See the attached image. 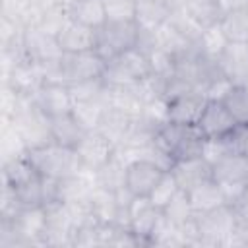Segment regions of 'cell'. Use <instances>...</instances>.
<instances>
[{
    "instance_id": "30",
    "label": "cell",
    "mask_w": 248,
    "mask_h": 248,
    "mask_svg": "<svg viewBox=\"0 0 248 248\" xmlns=\"http://www.w3.org/2000/svg\"><path fill=\"white\" fill-rule=\"evenodd\" d=\"M180 188H178V184H176V180H174V176L170 174V170H167L165 174H163V178L159 180V184L155 186V190L151 192V196H149V200L157 205V207H165L172 198H174V194L178 192Z\"/></svg>"
},
{
    "instance_id": "17",
    "label": "cell",
    "mask_w": 248,
    "mask_h": 248,
    "mask_svg": "<svg viewBox=\"0 0 248 248\" xmlns=\"http://www.w3.org/2000/svg\"><path fill=\"white\" fill-rule=\"evenodd\" d=\"M234 124H236V120L232 118V114L229 112V108L225 107L223 101L207 99L205 108L198 120V126L205 138H219L227 130H231Z\"/></svg>"
},
{
    "instance_id": "19",
    "label": "cell",
    "mask_w": 248,
    "mask_h": 248,
    "mask_svg": "<svg viewBox=\"0 0 248 248\" xmlns=\"http://www.w3.org/2000/svg\"><path fill=\"white\" fill-rule=\"evenodd\" d=\"M170 6L167 0H138L136 2V23L141 31L151 33L163 25L170 16Z\"/></svg>"
},
{
    "instance_id": "4",
    "label": "cell",
    "mask_w": 248,
    "mask_h": 248,
    "mask_svg": "<svg viewBox=\"0 0 248 248\" xmlns=\"http://www.w3.org/2000/svg\"><path fill=\"white\" fill-rule=\"evenodd\" d=\"M153 76L147 50L141 46H134L120 56L107 62V70L103 74V81L107 87H126L134 85L145 78Z\"/></svg>"
},
{
    "instance_id": "13",
    "label": "cell",
    "mask_w": 248,
    "mask_h": 248,
    "mask_svg": "<svg viewBox=\"0 0 248 248\" xmlns=\"http://www.w3.org/2000/svg\"><path fill=\"white\" fill-rule=\"evenodd\" d=\"M205 95L202 91H186L176 97L167 99V110H169V122L178 124H198L203 108H205Z\"/></svg>"
},
{
    "instance_id": "6",
    "label": "cell",
    "mask_w": 248,
    "mask_h": 248,
    "mask_svg": "<svg viewBox=\"0 0 248 248\" xmlns=\"http://www.w3.org/2000/svg\"><path fill=\"white\" fill-rule=\"evenodd\" d=\"M107 70V62L95 50L64 52L58 66V81L66 85L99 79Z\"/></svg>"
},
{
    "instance_id": "22",
    "label": "cell",
    "mask_w": 248,
    "mask_h": 248,
    "mask_svg": "<svg viewBox=\"0 0 248 248\" xmlns=\"http://www.w3.org/2000/svg\"><path fill=\"white\" fill-rule=\"evenodd\" d=\"M219 27L231 43H248V8L223 12Z\"/></svg>"
},
{
    "instance_id": "25",
    "label": "cell",
    "mask_w": 248,
    "mask_h": 248,
    "mask_svg": "<svg viewBox=\"0 0 248 248\" xmlns=\"http://www.w3.org/2000/svg\"><path fill=\"white\" fill-rule=\"evenodd\" d=\"M227 155H244L248 157V122H236L231 130L217 138Z\"/></svg>"
},
{
    "instance_id": "15",
    "label": "cell",
    "mask_w": 248,
    "mask_h": 248,
    "mask_svg": "<svg viewBox=\"0 0 248 248\" xmlns=\"http://www.w3.org/2000/svg\"><path fill=\"white\" fill-rule=\"evenodd\" d=\"M217 64L234 85L248 81V43H231L217 56Z\"/></svg>"
},
{
    "instance_id": "5",
    "label": "cell",
    "mask_w": 248,
    "mask_h": 248,
    "mask_svg": "<svg viewBox=\"0 0 248 248\" xmlns=\"http://www.w3.org/2000/svg\"><path fill=\"white\" fill-rule=\"evenodd\" d=\"M213 180L221 186L225 203L232 205L248 190V157L225 155L211 165Z\"/></svg>"
},
{
    "instance_id": "24",
    "label": "cell",
    "mask_w": 248,
    "mask_h": 248,
    "mask_svg": "<svg viewBox=\"0 0 248 248\" xmlns=\"http://www.w3.org/2000/svg\"><path fill=\"white\" fill-rule=\"evenodd\" d=\"M182 8L205 29L213 23H219L223 16L221 0H184Z\"/></svg>"
},
{
    "instance_id": "14",
    "label": "cell",
    "mask_w": 248,
    "mask_h": 248,
    "mask_svg": "<svg viewBox=\"0 0 248 248\" xmlns=\"http://www.w3.org/2000/svg\"><path fill=\"white\" fill-rule=\"evenodd\" d=\"M169 170H170V174L174 176L178 188L184 190V192H190V190H194L196 186H200L202 182L213 178L211 163H207L202 155L190 157V159L174 161Z\"/></svg>"
},
{
    "instance_id": "9",
    "label": "cell",
    "mask_w": 248,
    "mask_h": 248,
    "mask_svg": "<svg viewBox=\"0 0 248 248\" xmlns=\"http://www.w3.org/2000/svg\"><path fill=\"white\" fill-rule=\"evenodd\" d=\"M31 99L39 107V110L48 118L74 110V99L70 87L56 79H45Z\"/></svg>"
},
{
    "instance_id": "27",
    "label": "cell",
    "mask_w": 248,
    "mask_h": 248,
    "mask_svg": "<svg viewBox=\"0 0 248 248\" xmlns=\"http://www.w3.org/2000/svg\"><path fill=\"white\" fill-rule=\"evenodd\" d=\"M227 45H229V39L225 37V33L219 27V23H213V25L205 27L202 31L200 41H198V46L202 48V52L211 56V58H217Z\"/></svg>"
},
{
    "instance_id": "29",
    "label": "cell",
    "mask_w": 248,
    "mask_h": 248,
    "mask_svg": "<svg viewBox=\"0 0 248 248\" xmlns=\"http://www.w3.org/2000/svg\"><path fill=\"white\" fill-rule=\"evenodd\" d=\"M107 21H136L138 0H103Z\"/></svg>"
},
{
    "instance_id": "28",
    "label": "cell",
    "mask_w": 248,
    "mask_h": 248,
    "mask_svg": "<svg viewBox=\"0 0 248 248\" xmlns=\"http://www.w3.org/2000/svg\"><path fill=\"white\" fill-rule=\"evenodd\" d=\"M225 107L232 114L236 122H248V87L246 85H232L231 91L223 99Z\"/></svg>"
},
{
    "instance_id": "20",
    "label": "cell",
    "mask_w": 248,
    "mask_h": 248,
    "mask_svg": "<svg viewBox=\"0 0 248 248\" xmlns=\"http://www.w3.org/2000/svg\"><path fill=\"white\" fill-rule=\"evenodd\" d=\"M188 198H190V203H192V209H194L196 215L207 213V211H211V209H215V207L225 203L223 190L213 178L205 180L200 186H196L194 190H190Z\"/></svg>"
},
{
    "instance_id": "23",
    "label": "cell",
    "mask_w": 248,
    "mask_h": 248,
    "mask_svg": "<svg viewBox=\"0 0 248 248\" xmlns=\"http://www.w3.org/2000/svg\"><path fill=\"white\" fill-rule=\"evenodd\" d=\"M126 169H128V163L114 153V157L105 167H101L95 172L97 186L107 188V190H112V192L124 188L126 186Z\"/></svg>"
},
{
    "instance_id": "21",
    "label": "cell",
    "mask_w": 248,
    "mask_h": 248,
    "mask_svg": "<svg viewBox=\"0 0 248 248\" xmlns=\"http://www.w3.org/2000/svg\"><path fill=\"white\" fill-rule=\"evenodd\" d=\"M68 16L81 25L97 29L107 21L105 2L103 0H79L68 8Z\"/></svg>"
},
{
    "instance_id": "18",
    "label": "cell",
    "mask_w": 248,
    "mask_h": 248,
    "mask_svg": "<svg viewBox=\"0 0 248 248\" xmlns=\"http://www.w3.org/2000/svg\"><path fill=\"white\" fill-rule=\"evenodd\" d=\"M56 39L64 52H83L93 50L95 46V29L78 23L76 19L68 17L60 31L56 33Z\"/></svg>"
},
{
    "instance_id": "1",
    "label": "cell",
    "mask_w": 248,
    "mask_h": 248,
    "mask_svg": "<svg viewBox=\"0 0 248 248\" xmlns=\"http://www.w3.org/2000/svg\"><path fill=\"white\" fill-rule=\"evenodd\" d=\"M23 153L29 159V163L35 167V170L46 178L64 180L68 176L85 170L76 147H66L52 140L31 145Z\"/></svg>"
},
{
    "instance_id": "2",
    "label": "cell",
    "mask_w": 248,
    "mask_h": 248,
    "mask_svg": "<svg viewBox=\"0 0 248 248\" xmlns=\"http://www.w3.org/2000/svg\"><path fill=\"white\" fill-rule=\"evenodd\" d=\"M205 136L198 124L167 122L153 134V145L165 153L172 163L180 159L198 157L203 151Z\"/></svg>"
},
{
    "instance_id": "33",
    "label": "cell",
    "mask_w": 248,
    "mask_h": 248,
    "mask_svg": "<svg viewBox=\"0 0 248 248\" xmlns=\"http://www.w3.org/2000/svg\"><path fill=\"white\" fill-rule=\"evenodd\" d=\"M244 85H246V87H248V81H246V83H244Z\"/></svg>"
},
{
    "instance_id": "10",
    "label": "cell",
    "mask_w": 248,
    "mask_h": 248,
    "mask_svg": "<svg viewBox=\"0 0 248 248\" xmlns=\"http://www.w3.org/2000/svg\"><path fill=\"white\" fill-rule=\"evenodd\" d=\"M165 172L167 169L149 159H134L126 169V188L138 198H149Z\"/></svg>"
},
{
    "instance_id": "32",
    "label": "cell",
    "mask_w": 248,
    "mask_h": 248,
    "mask_svg": "<svg viewBox=\"0 0 248 248\" xmlns=\"http://www.w3.org/2000/svg\"><path fill=\"white\" fill-rule=\"evenodd\" d=\"M167 2H169L170 8H180V6L184 4V0H167Z\"/></svg>"
},
{
    "instance_id": "8",
    "label": "cell",
    "mask_w": 248,
    "mask_h": 248,
    "mask_svg": "<svg viewBox=\"0 0 248 248\" xmlns=\"http://www.w3.org/2000/svg\"><path fill=\"white\" fill-rule=\"evenodd\" d=\"M76 151L83 163V169L97 172L101 167H105L114 157L116 145L107 136H103L99 130H89L83 136V140L78 143Z\"/></svg>"
},
{
    "instance_id": "11",
    "label": "cell",
    "mask_w": 248,
    "mask_h": 248,
    "mask_svg": "<svg viewBox=\"0 0 248 248\" xmlns=\"http://www.w3.org/2000/svg\"><path fill=\"white\" fill-rule=\"evenodd\" d=\"M163 209L157 207L149 198H134L128 207V229L136 234L140 244H149V234L157 225Z\"/></svg>"
},
{
    "instance_id": "16",
    "label": "cell",
    "mask_w": 248,
    "mask_h": 248,
    "mask_svg": "<svg viewBox=\"0 0 248 248\" xmlns=\"http://www.w3.org/2000/svg\"><path fill=\"white\" fill-rule=\"evenodd\" d=\"M87 132L89 130L83 126V122L78 118L74 110L48 118V138L60 145L78 147V143L83 140Z\"/></svg>"
},
{
    "instance_id": "12",
    "label": "cell",
    "mask_w": 248,
    "mask_h": 248,
    "mask_svg": "<svg viewBox=\"0 0 248 248\" xmlns=\"http://www.w3.org/2000/svg\"><path fill=\"white\" fill-rule=\"evenodd\" d=\"M136 128H138V116L136 114L118 110L114 107H107L95 130H99L116 147H120L130 140V136L136 132Z\"/></svg>"
},
{
    "instance_id": "3",
    "label": "cell",
    "mask_w": 248,
    "mask_h": 248,
    "mask_svg": "<svg viewBox=\"0 0 248 248\" xmlns=\"http://www.w3.org/2000/svg\"><path fill=\"white\" fill-rule=\"evenodd\" d=\"M141 29L136 21H105L95 29V46L93 50L105 60L120 56L122 52L140 45Z\"/></svg>"
},
{
    "instance_id": "7",
    "label": "cell",
    "mask_w": 248,
    "mask_h": 248,
    "mask_svg": "<svg viewBox=\"0 0 248 248\" xmlns=\"http://www.w3.org/2000/svg\"><path fill=\"white\" fill-rule=\"evenodd\" d=\"M236 213L229 203H223L207 213L196 215L198 234L202 246H225L229 234L236 225Z\"/></svg>"
},
{
    "instance_id": "31",
    "label": "cell",
    "mask_w": 248,
    "mask_h": 248,
    "mask_svg": "<svg viewBox=\"0 0 248 248\" xmlns=\"http://www.w3.org/2000/svg\"><path fill=\"white\" fill-rule=\"evenodd\" d=\"M234 83L227 78V76H217L215 79H211L205 87H203V95H205V99H213V101H223L225 99V95L231 91V87H232Z\"/></svg>"
},
{
    "instance_id": "26",
    "label": "cell",
    "mask_w": 248,
    "mask_h": 248,
    "mask_svg": "<svg viewBox=\"0 0 248 248\" xmlns=\"http://www.w3.org/2000/svg\"><path fill=\"white\" fill-rule=\"evenodd\" d=\"M163 213L176 227H182V225H186L188 221H192L196 217V213L192 209V203H190V198H188V192H184V190H178L174 194V198L163 207Z\"/></svg>"
}]
</instances>
